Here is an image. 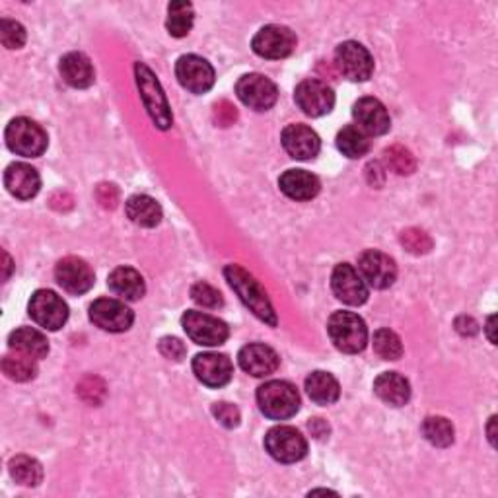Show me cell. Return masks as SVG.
I'll list each match as a JSON object with an SVG mask.
<instances>
[{
	"label": "cell",
	"instance_id": "obj_1",
	"mask_svg": "<svg viewBox=\"0 0 498 498\" xmlns=\"http://www.w3.org/2000/svg\"><path fill=\"white\" fill-rule=\"evenodd\" d=\"M224 276L228 284L232 286V291L240 296V300L246 304L251 312L261 319V322H265L271 327L276 325V314L271 300L267 298V292L261 289V284L253 279L246 269H241L240 265H228L224 269Z\"/></svg>",
	"mask_w": 498,
	"mask_h": 498
},
{
	"label": "cell",
	"instance_id": "obj_2",
	"mask_svg": "<svg viewBox=\"0 0 498 498\" xmlns=\"http://www.w3.org/2000/svg\"><path fill=\"white\" fill-rule=\"evenodd\" d=\"M257 403L261 413L267 418L286 420L300 409V395L291 382L273 380L263 384L257 390Z\"/></svg>",
	"mask_w": 498,
	"mask_h": 498
},
{
	"label": "cell",
	"instance_id": "obj_3",
	"mask_svg": "<svg viewBox=\"0 0 498 498\" xmlns=\"http://www.w3.org/2000/svg\"><path fill=\"white\" fill-rule=\"evenodd\" d=\"M333 345L347 354H357L367 349L368 329L364 319L352 312H335L327 324Z\"/></svg>",
	"mask_w": 498,
	"mask_h": 498
},
{
	"label": "cell",
	"instance_id": "obj_4",
	"mask_svg": "<svg viewBox=\"0 0 498 498\" xmlns=\"http://www.w3.org/2000/svg\"><path fill=\"white\" fill-rule=\"evenodd\" d=\"M135 74H137V84L140 90L142 104H145L150 119L154 121V125L162 131L170 129L172 121H173L172 109H170L168 99H165V96L162 92L160 82L156 80V76H154V72L148 69V66L142 63L135 64Z\"/></svg>",
	"mask_w": 498,
	"mask_h": 498
},
{
	"label": "cell",
	"instance_id": "obj_5",
	"mask_svg": "<svg viewBox=\"0 0 498 498\" xmlns=\"http://www.w3.org/2000/svg\"><path fill=\"white\" fill-rule=\"evenodd\" d=\"M6 145L8 148L26 158H39L47 150V132L36 121L28 117H18L10 121L6 127Z\"/></svg>",
	"mask_w": 498,
	"mask_h": 498
},
{
	"label": "cell",
	"instance_id": "obj_6",
	"mask_svg": "<svg viewBox=\"0 0 498 498\" xmlns=\"http://www.w3.org/2000/svg\"><path fill=\"white\" fill-rule=\"evenodd\" d=\"M28 312L33 322L47 331H59L69 319V306L53 291L33 292Z\"/></svg>",
	"mask_w": 498,
	"mask_h": 498
},
{
	"label": "cell",
	"instance_id": "obj_7",
	"mask_svg": "<svg viewBox=\"0 0 498 498\" xmlns=\"http://www.w3.org/2000/svg\"><path fill=\"white\" fill-rule=\"evenodd\" d=\"M181 325L187 337L203 347L223 345L230 335V329L224 322L203 312H185L181 317Z\"/></svg>",
	"mask_w": 498,
	"mask_h": 498
},
{
	"label": "cell",
	"instance_id": "obj_8",
	"mask_svg": "<svg viewBox=\"0 0 498 498\" xmlns=\"http://www.w3.org/2000/svg\"><path fill=\"white\" fill-rule=\"evenodd\" d=\"M265 448L281 463H294L306 458L308 442L292 426H274L265 436Z\"/></svg>",
	"mask_w": 498,
	"mask_h": 498
},
{
	"label": "cell",
	"instance_id": "obj_9",
	"mask_svg": "<svg viewBox=\"0 0 498 498\" xmlns=\"http://www.w3.org/2000/svg\"><path fill=\"white\" fill-rule=\"evenodd\" d=\"M335 64L339 72L352 82H367L374 72L370 51L357 41L341 43L335 51Z\"/></svg>",
	"mask_w": 498,
	"mask_h": 498
},
{
	"label": "cell",
	"instance_id": "obj_10",
	"mask_svg": "<svg viewBox=\"0 0 498 498\" xmlns=\"http://www.w3.org/2000/svg\"><path fill=\"white\" fill-rule=\"evenodd\" d=\"M236 94L243 106L256 109V112H267L276 104V97H279L274 82L263 74L241 76L236 84Z\"/></svg>",
	"mask_w": 498,
	"mask_h": 498
},
{
	"label": "cell",
	"instance_id": "obj_11",
	"mask_svg": "<svg viewBox=\"0 0 498 498\" xmlns=\"http://www.w3.org/2000/svg\"><path fill=\"white\" fill-rule=\"evenodd\" d=\"M177 80L191 94H207L215 86V69L197 55H183L175 64Z\"/></svg>",
	"mask_w": 498,
	"mask_h": 498
},
{
	"label": "cell",
	"instance_id": "obj_12",
	"mask_svg": "<svg viewBox=\"0 0 498 498\" xmlns=\"http://www.w3.org/2000/svg\"><path fill=\"white\" fill-rule=\"evenodd\" d=\"M251 47L263 59H284L294 51L296 36L291 28L271 24L257 31Z\"/></svg>",
	"mask_w": 498,
	"mask_h": 498
},
{
	"label": "cell",
	"instance_id": "obj_13",
	"mask_svg": "<svg viewBox=\"0 0 498 498\" xmlns=\"http://www.w3.org/2000/svg\"><path fill=\"white\" fill-rule=\"evenodd\" d=\"M90 319L99 329L109 333H123L135 322V314L123 302L114 298H99L90 306Z\"/></svg>",
	"mask_w": 498,
	"mask_h": 498
},
{
	"label": "cell",
	"instance_id": "obj_14",
	"mask_svg": "<svg viewBox=\"0 0 498 498\" xmlns=\"http://www.w3.org/2000/svg\"><path fill=\"white\" fill-rule=\"evenodd\" d=\"M296 106L309 117H322L329 114L335 106V94L322 80H304L296 86L294 92Z\"/></svg>",
	"mask_w": 498,
	"mask_h": 498
},
{
	"label": "cell",
	"instance_id": "obj_15",
	"mask_svg": "<svg viewBox=\"0 0 498 498\" xmlns=\"http://www.w3.org/2000/svg\"><path fill=\"white\" fill-rule=\"evenodd\" d=\"M359 271L362 279L367 281L372 289L378 291L390 289L397 279L395 261L378 249H368L362 253L359 257Z\"/></svg>",
	"mask_w": 498,
	"mask_h": 498
},
{
	"label": "cell",
	"instance_id": "obj_16",
	"mask_svg": "<svg viewBox=\"0 0 498 498\" xmlns=\"http://www.w3.org/2000/svg\"><path fill=\"white\" fill-rule=\"evenodd\" d=\"M55 279H57L63 291L80 296L94 286V271L80 257H64L55 267Z\"/></svg>",
	"mask_w": 498,
	"mask_h": 498
},
{
	"label": "cell",
	"instance_id": "obj_17",
	"mask_svg": "<svg viewBox=\"0 0 498 498\" xmlns=\"http://www.w3.org/2000/svg\"><path fill=\"white\" fill-rule=\"evenodd\" d=\"M331 289L341 302L349 306H362L368 300V289L357 269L349 263H341L331 274Z\"/></svg>",
	"mask_w": 498,
	"mask_h": 498
},
{
	"label": "cell",
	"instance_id": "obj_18",
	"mask_svg": "<svg viewBox=\"0 0 498 498\" xmlns=\"http://www.w3.org/2000/svg\"><path fill=\"white\" fill-rule=\"evenodd\" d=\"M193 372L198 382L218 390V387H224L232 380L234 368H232V362L226 354L203 352L193 359Z\"/></svg>",
	"mask_w": 498,
	"mask_h": 498
},
{
	"label": "cell",
	"instance_id": "obj_19",
	"mask_svg": "<svg viewBox=\"0 0 498 498\" xmlns=\"http://www.w3.org/2000/svg\"><path fill=\"white\" fill-rule=\"evenodd\" d=\"M352 117L364 135L380 137L392 127V119L380 99L362 97L352 107Z\"/></svg>",
	"mask_w": 498,
	"mask_h": 498
},
{
	"label": "cell",
	"instance_id": "obj_20",
	"mask_svg": "<svg viewBox=\"0 0 498 498\" xmlns=\"http://www.w3.org/2000/svg\"><path fill=\"white\" fill-rule=\"evenodd\" d=\"M283 147L294 160H312L317 156L322 142L317 132L306 125H289L283 131Z\"/></svg>",
	"mask_w": 498,
	"mask_h": 498
},
{
	"label": "cell",
	"instance_id": "obj_21",
	"mask_svg": "<svg viewBox=\"0 0 498 498\" xmlns=\"http://www.w3.org/2000/svg\"><path fill=\"white\" fill-rule=\"evenodd\" d=\"M4 185L10 195H14L21 201H30V198L39 193L41 177L36 168H31L28 164H10L4 172Z\"/></svg>",
	"mask_w": 498,
	"mask_h": 498
},
{
	"label": "cell",
	"instance_id": "obj_22",
	"mask_svg": "<svg viewBox=\"0 0 498 498\" xmlns=\"http://www.w3.org/2000/svg\"><path fill=\"white\" fill-rule=\"evenodd\" d=\"M238 362L243 372H248L256 378H265L279 368V354L271 347L253 342V345L243 347L238 354Z\"/></svg>",
	"mask_w": 498,
	"mask_h": 498
},
{
	"label": "cell",
	"instance_id": "obj_23",
	"mask_svg": "<svg viewBox=\"0 0 498 498\" xmlns=\"http://www.w3.org/2000/svg\"><path fill=\"white\" fill-rule=\"evenodd\" d=\"M281 191L289 197L294 198V201H312V198L322 190L319 185V180L306 170H289L281 175L279 180Z\"/></svg>",
	"mask_w": 498,
	"mask_h": 498
},
{
	"label": "cell",
	"instance_id": "obj_24",
	"mask_svg": "<svg viewBox=\"0 0 498 498\" xmlns=\"http://www.w3.org/2000/svg\"><path fill=\"white\" fill-rule=\"evenodd\" d=\"M107 286L114 294L129 302L140 300L147 292L145 279H142V274L132 267H117L115 271H112L107 279Z\"/></svg>",
	"mask_w": 498,
	"mask_h": 498
},
{
	"label": "cell",
	"instance_id": "obj_25",
	"mask_svg": "<svg viewBox=\"0 0 498 498\" xmlns=\"http://www.w3.org/2000/svg\"><path fill=\"white\" fill-rule=\"evenodd\" d=\"M374 393L392 407H401L411 397V385L397 372H384L374 380Z\"/></svg>",
	"mask_w": 498,
	"mask_h": 498
},
{
	"label": "cell",
	"instance_id": "obj_26",
	"mask_svg": "<svg viewBox=\"0 0 498 498\" xmlns=\"http://www.w3.org/2000/svg\"><path fill=\"white\" fill-rule=\"evenodd\" d=\"M61 76L72 88H90L96 80L92 61L84 53H69L61 59Z\"/></svg>",
	"mask_w": 498,
	"mask_h": 498
},
{
	"label": "cell",
	"instance_id": "obj_27",
	"mask_svg": "<svg viewBox=\"0 0 498 498\" xmlns=\"http://www.w3.org/2000/svg\"><path fill=\"white\" fill-rule=\"evenodd\" d=\"M8 347L36 360L46 359L49 354L47 337L39 333L38 329H31V327H20L13 331L8 337Z\"/></svg>",
	"mask_w": 498,
	"mask_h": 498
},
{
	"label": "cell",
	"instance_id": "obj_28",
	"mask_svg": "<svg viewBox=\"0 0 498 498\" xmlns=\"http://www.w3.org/2000/svg\"><path fill=\"white\" fill-rule=\"evenodd\" d=\"M125 210L131 223L142 228L158 226L162 220V207L156 203V198L148 195H132L125 205Z\"/></svg>",
	"mask_w": 498,
	"mask_h": 498
},
{
	"label": "cell",
	"instance_id": "obj_29",
	"mask_svg": "<svg viewBox=\"0 0 498 498\" xmlns=\"http://www.w3.org/2000/svg\"><path fill=\"white\" fill-rule=\"evenodd\" d=\"M306 392L309 400L317 405H333L339 400L341 387L333 376L317 370L306 378Z\"/></svg>",
	"mask_w": 498,
	"mask_h": 498
},
{
	"label": "cell",
	"instance_id": "obj_30",
	"mask_svg": "<svg viewBox=\"0 0 498 498\" xmlns=\"http://www.w3.org/2000/svg\"><path fill=\"white\" fill-rule=\"evenodd\" d=\"M337 148L345 154L347 158L357 160V158H362L364 154L370 150V140L359 127L349 125L339 131Z\"/></svg>",
	"mask_w": 498,
	"mask_h": 498
},
{
	"label": "cell",
	"instance_id": "obj_31",
	"mask_svg": "<svg viewBox=\"0 0 498 498\" xmlns=\"http://www.w3.org/2000/svg\"><path fill=\"white\" fill-rule=\"evenodd\" d=\"M10 475L21 486H38L43 481V468L30 456H16L10 460Z\"/></svg>",
	"mask_w": 498,
	"mask_h": 498
},
{
	"label": "cell",
	"instance_id": "obj_32",
	"mask_svg": "<svg viewBox=\"0 0 498 498\" xmlns=\"http://www.w3.org/2000/svg\"><path fill=\"white\" fill-rule=\"evenodd\" d=\"M193 4L190 3H172L168 6V31L173 38H185L193 28Z\"/></svg>",
	"mask_w": 498,
	"mask_h": 498
},
{
	"label": "cell",
	"instance_id": "obj_33",
	"mask_svg": "<svg viewBox=\"0 0 498 498\" xmlns=\"http://www.w3.org/2000/svg\"><path fill=\"white\" fill-rule=\"evenodd\" d=\"M423 435L436 448H448L453 444V426L444 417H426Z\"/></svg>",
	"mask_w": 498,
	"mask_h": 498
},
{
	"label": "cell",
	"instance_id": "obj_34",
	"mask_svg": "<svg viewBox=\"0 0 498 498\" xmlns=\"http://www.w3.org/2000/svg\"><path fill=\"white\" fill-rule=\"evenodd\" d=\"M36 359L26 357V354H16V357H4L3 360V372L14 382H30L38 376Z\"/></svg>",
	"mask_w": 498,
	"mask_h": 498
},
{
	"label": "cell",
	"instance_id": "obj_35",
	"mask_svg": "<svg viewBox=\"0 0 498 498\" xmlns=\"http://www.w3.org/2000/svg\"><path fill=\"white\" fill-rule=\"evenodd\" d=\"M374 350L384 360H400L403 354L401 339L390 329H378L374 333Z\"/></svg>",
	"mask_w": 498,
	"mask_h": 498
},
{
	"label": "cell",
	"instance_id": "obj_36",
	"mask_svg": "<svg viewBox=\"0 0 498 498\" xmlns=\"http://www.w3.org/2000/svg\"><path fill=\"white\" fill-rule=\"evenodd\" d=\"M384 158L387 165L400 175H411L417 170V160L411 154V150H407L401 145H393L390 148H385Z\"/></svg>",
	"mask_w": 498,
	"mask_h": 498
},
{
	"label": "cell",
	"instance_id": "obj_37",
	"mask_svg": "<svg viewBox=\"0 0 498 498\" xmlns=\"http://www.w3.org/2000/svg\"><path fill=\"white\" fill-rule=\"evenodd\" d=\"M76 393H79L80 400L88 405H102L106 400L107 387L102 378L97 376H86L80 380V384L76 385Z\"/></svg>",
	"mask_w": 498,
	"mask_h": 498
},
{
	"label": "cell",
	"instance_id": "obj_38",
	"mask_svg": "<svg viewBox=\"0 0 498 498\" xmlns=\"http://www.w3.org/2000/svg\"><path fill=\"white\" fill-rule=\"evenodd\" d=\"M0 41L6 49H20L26 43V30L14 20H0Z\"/></svg>",
	"mask_w": 498,
	"mask_h": 498
},
{
	"label": "cell",
	"instance_id": "obj_39",
	"mask_svg": "<svg viewBox=\"0 0 498 498\" xmlns=\"http://www.w3.org/2000/svg\"><path fill=\"white\" fill-rule=\"evenodd\" d=\"M401 243L407 251L415 253V256H425L430 249H433V238H430L426 232L409 228L401 234Z\"/></svg>",
	"mask_w": 498,
	"mask_h": 498
},
{
	"label": "cell",
	"instance_id": "obj_40",
	"mask_svg": "<svg viewBox=\"0 0 498 498\" xmlns=\"http://www.w3.org/2000/svg\"><path fill=\"white\" fill-rule=\"evenodd\" d=\"M191 298L193 300L198 304V306H203V308H208V309H216L224 304L223 300V294H220L215 286H210L207 283H197L193 284V289H191Z\"/></svg>",
	"mask_w": 498,
	"mask_h": 498
},
{
	"label": "cell",
	"instance_id": "obj_41",
	"mask_svg": "<svg viewBox=\"0 0 498 498\" xmlns=\"http://www.w3.org/2000/svg\"><path fill=\"white\" fill-rule=\"evenodd\" d=\"M213 415L216 420L226 428H236L240 425V411L230 403H216L213 407Z\"/></svg>",
	"mask_w": 498,
	"mask_h": 498
},
{
	"label": "cell",
	"instance_id": "obj_42",
	"mask_svg": "<svg viewBox=\"0 0 498 498\" xmlns=\"http://www.w3.org/2000/svg\"><path fill=\"white\" fill-rule=\"evenodd\" d=\"M160 352L164 354L165 359L168 360H175V362H180L183 360L185 357V345L180 341V339H175V337H164L160 341Z\"/></svg>",
	"mask_w": 498,
	"mask_h": 498
},
{
	"label": "cell",
	"instance_id": "obj_43",
	"mask_svg": "<svg viewBox=\"0 0 498 498\" xmlns=\"http://www.w3.org/2000/svg\"><path fill=\"white\" fill-rule=\"evenodd\" d=\"M238 119V112H236V107L232 106L228 99H223V102H218L215 106V121H216V125L220 127H230L234 121Z\"/></svg>",
	"mask_w": 498,
	"mask_h": 498
},
{
	"label": "cell",
	"instance_id": "obj_44",
	"mask_svg": "<svg viewBox=\"0 0 498 498\" xmlns=\"http://www.w3.org/2000/svg\"><path fill=\"white\" fill-rule=\"evenodd\" d=\"M96 197H97V203L104 208H115L119 203V191H117V187L112 183L99 185Z\"/></svg>",
	"mask_w": 498,
	"mask_h": 498
},
{
	"label": "cell",
	"instance_id": "obj_45",
	"mask_svg": "<svg viewBox=\"0 0 498 498\" xmlns=\"http://www.w3.org/2000/svg\"><path fill=\"white\" fill-rule=\"evenodd\" d=\"M456 329L460 331L461 335H475L479 331V325H477V322H475V319H471V317H460L458 322H456Z\"/></svg>",
	"mask_w": 498,
	"mask_h": 498
},
{
	"label": "cell",
	"instance_id": "obj_46",
	"mask_svg": "<svg viewBox=\"0 0 498 498\" xmlns=\"http://www.w3.org/2000/svg\"><path fill=\"white\" fill-rule=\"evenodd\" d=\"M367 175H368L370 185H374V187H382L384 185L385 175H384V172L380 168V164H370L368 168H367Z\"/></svg>",
	"mask_w": 498,
	"mask_h": 498
},
{
	"label": "cell",
	"instance_id": "obj_47",
	"mask_svg": "<svg viewBox=\"0 0 498 498\" xmlns=\"http://www.w3.org/2000/svg\"><path fill=\"white\" fill-rule=\"evenodd\" d=\"M309 430H312V435L316 438H325L329 435V425L325 423L324 418H314V420H309Z\"/></svg>",
	"mask_w": 498,
	"mask_h": 498
},
{
	"label": "cell",
	"instance_id": "obj_48",
	"mask_svg": "<svg viewBox=\"0 0 498 498\" xmlns=\"http://www.w3.org/2000/svg\"><path fill=\"white\" fill-rule=\"evenodd\" d=\"M3 257H4V281H8L10 271H13V259H10V256H8L6 251L3 253Z\"/></svg>",
	"mask_w": 498,
	"mask_h": 498
},
{
	"label": "cell",
	"instance_id": "obj_49",
	"mask_svg": "<svg viewBox=\"0 0 498 498\" xmlns=\"http://www.w3.org/2000/svg\"><path fill=\"white\" fill-rule=\"evenodd\" d=\"M493 329H494V317H489V324H486V331H489V339L491 342H494V335H493Z\"/></svg>",
	"mask_w": 498,
	"mask_h": 498
},
{
	"label": "cell",
	"instance_id": "obj_50",
	"mask_svg": "<svg viewBox=\"0 0 498 498\" xmlns=\"http://www.w3.org/2000/svg\"><path fill=\"white\" fill-rule=\"evenodd\" d=\"M494 420H496V418L493 417V418H491V425H489V438H491V444H493V446H494V430H493Z\"/></svg>",
	"mask_w": 498,
	"mask_h": 498
}]
</instances>
